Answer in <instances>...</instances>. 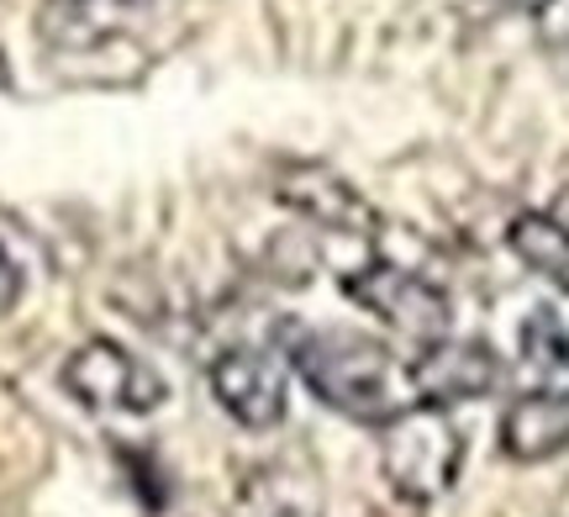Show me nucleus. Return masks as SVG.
<instances>
[{"instance_id":"obj_3","label":"nucleus","mask_w":569,"mask_h":517,"mask_svg":"<svg viewBox=\"0 0 569 517\" xmlns=\"http://www.w3.org/2000/svg\"><path fill=\"white\" fill-rule=\"evenodd\" d=\"M343 296L353 307H365L386 332L407 338L417 349H427V344H438V338L453 332V301H448V290L407 265L375 259V265L353 269L343 280Z\"/></svg>"},{"instance_id":"obj_4","label":"nucleus","mask_w":569,"mask_h":517,"mask_svg":"<svg viewBox=\"0 0 569 517\" xmlns=\"http://www.w3.org/2000/svg\"><path fill=\"white\" fill-rule=\"evenodd\" d=\"M63 391L90 412H117V417H148L169 401L163 375L122 349L117 338H90L63 359Z\"/></svg>"},{"instance_id":"obj_16","label":"nucleus","mask_w":569,"mask_h":517,"mask_svg":"<svg viewBox=\"0 0 569 517\" xmlns=\"http://www.w3.org/2000/svg\"><path fill=\"white\" fill-rule=\"evenodd\" d=\"M106 6H142V0H106Z\"/></svg>"},{"instance_id":"obj_15","label":"nucleus","mask_w":569,"mask_h":517,"mask_svg":"<svg viewBox=\"0 0 569 517\" xmlns=\"http://www.w3.org/2000/svg\"><path fill=\"white\" fill-rule=\"evenodd\" d=\"M6 80H11V69H6V53H0V90H6Z\"/></svg>"},{"instance_id":"obj_8","label":"nucleus","mask_w":569,"mask_h":517,"mask_svg":"<svg viewBox=\"0 0 569 517\" xmlns=\"http://www.w3.org/2000/svg\"><path fill=\"white\" fill-rule=\"evenodd\" d=\"M227 517H327L322 480L301 455L259 459L238 476L227 497Z\"/></svg>"},{"instance_id":"obj_5","label":"nucleus","mask_w":569,"mask_h":517,"mask_svg":"<svg viewBox=\"0 0 569 517\" xmlns=\"http://www.w3.org/2000/svg\"><path fill=\"white\" fill-rule=\"evenodd\" d=\"M206 380H211V396L232 422H243L253 434H269L280 428L284 412H290V370L284 359L264 344H232L222 349L211 365H206Z\"/></svg>"},{"instance_id":"obj_9","label":"nucleus","mask_w":569,"mask_h":517,"mask_svg":"<svg viewBox=\"0 0 569 517\" xmlns=\"http://www.w3.org/2000/svg\"><path fill=\"white\" fill-rule=\"evenodd\" d=\"M569 449V391L528 386L501 412V455L517 465H543Z\"/></svg>"},{"instance_id":"obj_2","label":"nucleus","mask_w":569,"mask_h":517,"mask_svg":"<svg viewBox=\"0 0 569 517\" xmlns=\"http://www.w3.org/2000/svg\"><path fill=\"white\" fill-rule=\"evenodd\" d=\"M380 470L401 501L427 507V501L448 497L465 470V434H459L453 412L407 401L390 422H380Z\"/></svg>"},{"instance_id":"obj_6","label":"nucleus","mask_w":569,"mask_h":517,"mask_svg":"<svg viewBox=\"0 0 569 517\" xmlns=\"http://www.w3.org/2000/svg\"><path fill=\"white\" fill-rule=\"evenodd\" d=\"M501 386V354L486 338H438L407 359V391L411 401L427 407H459V401H480Z\"/></svg>"},{"instance_id":"obj_10","label":"nucleus","mask_w":569,"mask_h":517,"mask_svg":"<svg viewBox=\"0 0 569 517\" xmlns=\"http://www.w3.org/2000/svg\"><path fill=\"white\" fill-rule=\"evenodd\" d=\"M522 370H528L532 386L569 391V296L528 311V322H522Z\"/></svg>"},{"instance_id":"obj_1","label":"nucleus","mask_w":569,"mask_h":517,"mask_svg":"<svg viewBox=\"0 0 569 517\" xmlns=\"http://www.w3.org/2000/svg\"><path fill=\"white\" fill-rule=\"evenodd\" d=\"M296 375H301L311 396L332 407V412L353 417V422H390L407 407V365H396L380 338L359 328H311L290 332V354H284Z\"/></svg>"},{"instance_id":"obj_11","label":"nucleus","mask_w":569,"mask_h":517,"mask_svg":"<svg viewBox=\"0 0 569 517\" xmlns=\"http://www.w3.org/2000/svg\"><path fill=\"white\" fill-rule=\"evenodd\" d=\"M507 243L532 275H543L559 296H569V222L565 217H553V211H517L507 228Z\"/></svg>"},{"instance_id":"obj_13","label":"nucleus","mask_w":569,"mask_h":517,"mask_svg":"<svg viewBox=\"0 0 569 517\" xmlns=\"http://www.w3.org/2000/svg\"><path fill=\"white\" fill-rule=\"evenodd\" d=\"M21 301V269H17V259L6 253V243H0V317L17 307Z\"/></svg>"},{"instance_id":"obj_7","label":"nucleus","mask_w":569,"mask_h":517,"mask_svg":"<svg viewBox=\"0 0 569 517\" xmlns=\"http://www.w3.org/2000/svg\"><path fill=\"white\" fill-rule=\"evenodd\" d=\"M274 201H280L284 211L306 217L311 228L343 232V238H375V232H380V211L369 207V196H359L338 169L311 165V159H296V165L280 169Z\"/></svg>"},{"instance_id":"obj_14","label":"nucleus","mask_w":569,"mask_h":517,"mask_svg":"<svg viewBox=\"0 0 569 517\" xmlns=\"http://www.w3.org/2000/svg\"><path fill=\"white\" fill-rule=\"evenodd\" d=\"M507 11H522V17H538V11H549V6H559V0H501Z\"/></svg>"},{"instance_id":"obj_12","label":"nucleus","mask_w":569,"mask_h":517,"mask_svg":"<svg viewBox=\"0 0 569 517\" xmlns=\"http://www.w3.org/2000/svg\"><path fill=\"white\" fill-rule=\"evenodd\" d=\"M38 32L48 48H59V53H84V48H96L117 32V21H111V6L106 0H42L38 11Z\"/></svg>"}]
</instances>
